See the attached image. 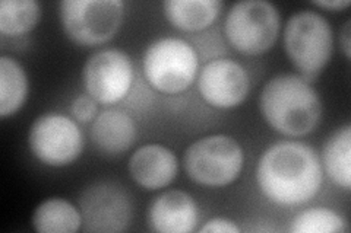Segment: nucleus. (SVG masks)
Segmentation results:
<instances>
[{"label": "nucleus", "instance_id": "nucleus-1", "mask_svg": "<svg viewBox=\"0 0 351 233\" xmlns=\"http://www.w3.org/2000/svg\"><path fill=\"white\" fill-rule=\"evenodd\" d=\"M324 168L319 154L309 144L294 140L274 143L256 165L261 193L278 206H300L319 193Z\"/></svg>", "mask_w": 351, "mask_h": 233}, {"label": "nucleus", "instance_id": "nucleus-2", "mask_svg": "<svg viewBox=\"0 0 351 233\" xmlns=\"http://www.w3.org/2000/svg\"><path fill=\"white\" fill-rule=\"evenodd\" d=\"M259 109L271 128L289 137L311 135L322 118L319 94L299 73L271 77L261 91Z\"/></svg>", "mask_w": 351, "mask_h": 233}, {"label": "nucleus", "instance_id": "nucleus-3", "mask_svg": "<svg viewBox=\"0 0 351 233\" xmlns=\"http://www.w3.org/2000/svg\"><path fill=\"white\" fill-rule=\"evenodd\" d=\"M284 50L306 81H316L331 61L334 31L329 20L312 9L299 10L285 22Z\"/></svg>", "mask_w": 351, "mask_h": 233}, {"label": "nucleus", "instance_id": "nucleus-4", "mask_svg": "<svg viewBox=\"0 0 351 233\" xmlns=\"http://www.w3.org/2000/svg\"><path fill=\"white\" fill-rule=\"evenodd\" d=\"M243 148L234 137L227 135L197 139L183 154V166L189 178L208 188L233 184L243 171Z\"/></svg>", "mask_w": 351, "mask_h": 233}, {"label": "nucleus", "instance_id": "nucleus-5", "mask_svg": "<svg viewBox=\"0 0 351 233\" xmlns=\"http://www.w3.org/2000/svg\"><path fill=\"white\" fill-rule=\"evenodd\" d=\"M142 69L148 83L161 94L176 95L192 86L199 72V59L192 44L178 37H164L145 50Z\"/></svg>", "mask_w": 351, "mask_h": 233}, {"label": "nucleus", "instance_id": "nucleus-6", "mask_svg": "<svg viewBox=\"0 0 351 233\" xmlns=\"http://www.w3.org/2000/svg\"><path fill=\"white\" fill-rule=\"evenodd\" d=\"M59 8L66 37L84 47L101 46L113 40L126 14L122 0H64Z\"/></svg>", "mask_w": 351, "mask_h": 233}, {"label": "nucleus", "instance_id": "nucleus-7", "mask_svg": "<svg viewBox=\"0 0 351 233\" xmlns=\"http://www.w3.org/2000/svg\"><path fill=\"white\" fill-rule=\"evenodd\" d=\"M281 16L267 0H243L234 3L224 20V34L233 49L246 55L269 51L277 42Z\"/></svg>", "mask_w": 351, "mask_h": 233}, {"label": "nucleus", "instance_id": "nucleus-8", "mask_svg": "<svg viewBox=\"0 0 351 233\" xmlns=\"http://www.w3.org/2000/svg\"><path fill=\"white\" fill-rule=\"evenodd\" d=\"M84 135L76 120L60 113L37 117L28 131V148L37 161L50 168H63L84 152Z\"/></svg>", "mask_w": 351, "mask_h": 233}, {"label": "nucleus", "instance_id": "nucleus-9", "mask_svg": "<svg viewBox=\"0 0 351 233\" xmlns=\"http://www.w3.org/2000/svg\"><path fill=\"white\" fill-rule=\"evenodd\" d=\"M82 228L94 233L125 232L134 217V202L125 188L113 181H98L80 197Z\"/></svg>", "mask_w": 351, "mask_h": 233}, {"label": "nucleus", "instance_id": "nucleus-10", "mask_svg": "<svg viewBox=\"0 0 351 233\" xmlns=\"http://www.w3.org/2000/svg\"><path fill=\"white\" fill-rule=\"evenodd\" d=\"M134 63L117 49H104L91 54L82 69L86 94L98 104L113 105L125 99L134 83Z\"/></svg>", "mask_w": 351, "mask_h": 233}, {"label": "nucleus", "instance_id": "nucleus-11", "mask_svg": "<svg viewBox=\"0 0 351 233\" xmlns=\"http://www.w3.org/2000/svg\"><path fill=\"white\" fill-rule=\"evenodd\" d=\"M197 90L210 107L233 109L249 95V74L243 66L234 60L215 59L208 61L201 69Z\"/></svg>", "mask_w": 351, "mask_h": 233}, {"label": "nucleus", "instance_id": "nucleus-12", "mask_svg": "<svg viewBox=\"0 0 351 233\" xmlns=\"http://www.w3.org/2000/svg\"><path fill=\"white\" fill-rule=\"evenodd\" d=\"M128 169L141 188L157 191L170 185L178 176L179 161L164 144L148 143L132 153Z\"/></svg>", "mask_w": 351, "mask_h": 233}, {"label": "nucleus", "instance_id": "nucleus-13", "mask_svg": "<svg viewBox=\"0 0 351 233\" xmlns=\"http://www.w3.org/2000/svg\"><path fill=\"white\" fill-rule=\"evenodd\" d=\"M197 206L191 194L169 190L151 203L147 220L149 229L158 233H191L197 225Z\"/></svg>", "mask_w": 351, "mask_h": 233}, {"label": "nucleus", "instance_id": "nucleus-14", "mask_svg": "<svg viewBox=\"0 0 351 233\" xmlns=\"http://www.w3.org/2000/svg\"><path fill=\"white\" fill-rule=\"evenodd\" d=\"M136 137L135 120L122 109H104L93 121L91 140L95 148L107 156L123 154L134 146Z\"/></svg>", "mask_w": 351, "mask_h": 233}, {"label": "nucleus", "instance_id": "nucleus-15", "mask_svg": "<svg viewBox=\"0 0 351 233\" xmlns=\"http://www.w3.org/2000/svg\"><path fill=\"white\" fill-rule=\"evenodd\" d=\"M218 0H167L162 3L164 15L180 31H202L210 28L221 12Z\"/></svg>", "mask_w": 351, "mask_h": 233}, {"label": "nucleus", "instance_id": "nucleus-16", "mask_svg": "<svg viewBox=\"0 0 351 233\" xmlns=\"http://www.w3.org/2000/svg\"><path fill=\"white\" fill-rule=\"evenodd\" d=\"M31 225L38 233H75L82 228V215L68 200L51 197L36 207Z\"/></svg>", "mask_w": 351, "mask_h": 233}, {"label": "nucleus", "instance_id": "nucleus-17", "mask_svg": "<svg viewBox=\"0 0 351 233\" xmlns=\"http://www.w3.org/2000/svg\"><path fill=\"white\" fill-rule=\"evenodd\" d=\"M322 165L335 185L350 191L351 188V126L335 128L324 143Z\"/></svg>", "mask_w": 351, "mask_h": 233}, {"label": "nucleus", "instance_id": "nucleus-18", "mask_svg": "<svg viewBox=\"0 0 351 233\" xmlns=\"http://www.w3.org/2000/svg\"><path fill=\"white\" fill-rule=\"evenodd\" d=\"M29 94L28 74L10 55L0 57V118L15 115L25 105Z\"/></svg>", "mask_w": 351, "mask_h": 233}, {"label": "nucleus", "instance_id": "nucleus-19", "mask_svg": "<svg viewBox=\"0 0 351 233\" xmlns=\"http://www.w3.org/2000/svg\"><path fill=\"white\" fill-rule=\"evenodd\" d=\"M41 18L37 0H2L0 2V32L6 37H21L34 29Z\"/></svg>", "mask_w": 351, "mask_h": 233}, {"label": "nucleus", "instance_id": "nucleus-20", "mask_svg": "<svg viewBox=\"0 0 351 233\" xmlns=\"http://www.w3.org/2000/svg\"><path fill=\"white\" fill-rule=\"evenodd\" d=\"M291 233H343L347 223L332 208L311 207L298 213L290 223Z\"/></svg>", "mask_w": 351, "mask_h": 233}, {"label": "nucleus", "instance_id": "nucleus-21", "mask_svg": "<svg viewBox=\"0 0 351 233\" xmlns=\"http://www.w3.org/2000/svg\"><path fill=\"white\" fill-rule=\"evenodd\" d=\"M98 102L90 95H80L76 96L72 104H71V113L73 120L78 121V123L86 124L91 123L98 115Z\"/></svg>", "mask_w": 351, "mask_h": 233}, {"label": "nucleus", "instance_id": "nucleus-22", "mask_svg": "<svg viewBox=\"0 0 351 233\" xmlns=\"http://www.w3.org/2000/svg\"><path fill=\"white\" fill-rule=\"evenodd\" d=\"M199 232L201 233H240L241 229L232 219L217 216L205 221V225L199 229Z\"/></svg>", "mask_w": 351, "mask_h": 233}, {"label": "nucleus", "instance_id": "nucleus-23", "mask_svg": "<svg viewBox=\"0 0 351 233\" xmlns=\"http://www.w3.org/2000/svg\"><path fill=\"white\" fill-rule=\"evenodd\" d=\"M351 20L348 19L344 27L339 31V46H341L346 57L350 59L351 57Z\"/></svg>", "mask_w": 351, "mask_h": 233}, {"label": "nucleus", "instance_id": "nucleus-24", "mask_svg": "<svg viewBox=\"0 0 351 233\" xmlns=\"http://www.w3.org/2000/svg\"><path fill=\"white\" fill-rule=\"evenodd\" d=\"M313 5L328 10H341L348 8L351 2L350 0H317V2H313Z\"/></svg>", "mask_w": 351, "mask_h": 233}]
</instances>
